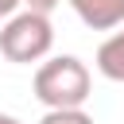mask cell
I'll return each instance as SVG.
<instances>
[{
    "instance_id": "obj_1",
    "label": "cell",
    "mask_w": 124,
    "mask_h": 124,
    "mask_svg": "<svg viewBox=\"0 0 124 124\" xmlns=\"http://www.w3.org/2000/svg\"><path fill=\"white\" fill-rule=\"evenodd\" d=\"M89 85H93V78H89L85 62L74 58V54H54V58H46V62L35 70V81H31L35 97H39L46 108H81V105L89 101Z\"/></svg>"
},
{
    "instance_id": "obj_2",
    "label": "cell",
    "mask_w": 124,
    "mask_h": 124,
    "mask_svg": "<svg viewBox=\"0 0 124 124\" xmlns=\"http://www.w3.org/2000/svg\"><path fill=\"white\" fill-rule=\"evenodd\" d=\"M50 46H54V27H50V16L43 12H16L0 27V54L8 62H19V66L43 62Z\"/></svg>"
},
{
    "instance_id": "obj_3",
    "label": "cell",
    "mask_w": 124,
    "mask_h": 124,
    "mask_svg": "<svg viewBox=\"0 0 124 124\" xmlns=\"http://www.w3.org/2000/svg\"><path fill=\"white\" fill-rule=\"evenodd\" d=\"M89 31H112L124 23V0H66Z\"/></svg>"
},
{
    "instance_id": "obj_4",
    "label": "cell",
    "mask_w": 124,
    "mask_h": 124,
    "mask_svg": "<svg viewBox=\"0 0 124 124\" xmlns=\"http://www.w3.org/2000/svg\"><path fill=\"white\" fill-rule=\"evenodd\" d=\"M97 70L108 81H124V31H112L101 46H97Z\"/></svg>"
},
{
    "instance_id": "obj_5",
    "label": "cell",
    "mask_w": 124,
    "mask_h": 124,
    "mask_svg": "<svg viewBox=\"0 0 124 124\" xmlns=\"http://www.w3.org/2000/svg\"><path fill=\"white\" fill-rule=\"evenodd\" d=\"M39 124H93V116L85 108H46Z\"/></svg>"
},
{
    "instance_id": "obj_6",
    "label": "cell",
    "mask_w": 124,
    "mask_h": 124,
    "mask_svg": "<svg viewBox=\"0 0 124 124\" xmlns=\"http://www.w3.org/2000/svg\"><path fill=\"white\" fill-rule=\"evenodd\" d=\"M19 4H27V12H43V16H46L58 0H19Z\"/></svg>"
},
{
    "instance_id": "obj_7",
    "label": "cell",
    "mask_w": 124,
    "mask_h": 124,
    "mask_svg": "<svg viewBox=\"0 0 124 124\" xmlns=\"http://www.w3.org/2000/svg\"><path fill=\"white\" fill-rule=\"evenodd\" d=\"M16 8H19V0H0V19H12Z\"/></svg>"
},
{
    "instance_id": "obj_8",
    "label": "cell",
    "mask_w": 124,
    "mask_h": 124,
    "mask_svg": "<svg viewBox=\"0 0 124 124\" xmlns=\"http://www.w3.org/2000/svg\"><path fill=\"white\" fill-rule=\"evenodd\" d=\"M0 124H23V120H16V116H8V112H0Z\"/></svg>"
}]
</instances>
